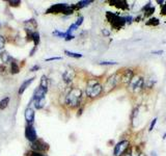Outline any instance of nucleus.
Segmentation results:
<instances>
[{"label": "nucleus", "mask_w": 166, "mask_h": 156, "mask_svg": "<svg viewBox=\"0 0 166 156\" xmlns=\"http://www.w3.org/2000/svg\"><path fill=\"white\" fill-rule=\"evenodd\" d=\"M82 100V91L78 87H72L65 96V104L71 108H76L79 106Z\"/></svg>", "instance_id": "obj_1"}, {"label": "nucleus", "mask_w": 166, "mask_h": 156, "mask_svg": "<svg viewBox=\"0 0 166 156\" xmlns=\"http://www.w3.org/2000/svg\"><path fill=\"white\" fill-rule=\"evenodd\" d=\"M74 8H76L75 5H68L65 3H58V4H54L51 7H49L47 10V14H58L62 13L64 15H71V14L74 13Z\"/></svg>", "instance_id": "obj_2"}, {"label": "nucleus", "mask_w": 166, "mask_h": 156, "mask_svg": "<svg viewBox=\"0 0 166 156\" xmlns=\"http://www.w3.org/2000/svg\"><path fill=\"white\" fill-rule=\"evenodd\" d=\"M85 92H86V95L89 98H97L102 94L103 86H102V84H100L97 80L93 79V80L88 81L86 91H85Z\"/></svg>", "instance_id": "obj_3"}, {"label": "nucleus", "mask_w": 166, "mask_h": 156, "mask_svg": "<svg viewBox=\"0 0 166 156\" xmlns=\"http://www.w3.org/2000/svg\"><path fill=\"white\" fill-rule=\"evenodd\" d=\"M106 17H107L111 26L115 28V29H121L126 23V18H122V17H119L118 15H115V14L107 13L106 14Z\"/></svg>", "instance_id": "obj_4"}, {"label": "nucleus", "mask_w": 166, "mask_h": 156, "mask_svg": "<svg viewBox=\"0 0 166 156\" xmlns=\"http://www.w3.org/2000/svg\"><path fill=\"white\" fill-rule=\"evenodd\" d=\"M144 80L141 76H134L132 81L129 84V90L132 93H139L140 91L143 89Z\"/></svg>", "instance_id": "obj_5"}, {"label": "nucleus", "mask_w": 166, "mask_h": 156, "mask_svg": "<svg viewBox=\"0 0 166 156\" xmlns=\"http://www.w3.org/2000/svg\"><path fill=\"white\" fill-rule=\"evenodd\" d=\"M130 148V143L129 141H122L116 146L114 147V156H122Z\"/></svg>", "instance_id": "obj_6"}, {"label": "nucleus", "mask_w": 166, "mask_h": 156, "mask_svg": "<svg viewBox=\"0 0 166 156\" xmlns=\"http://www.w3.org/2000/svg\"><path fill=\"white\" fill-rule=\"evenodd\" d=\"M31 149H32V151L39 152V153L46 152L49 150V145L42 140H36L33 143H31Z\"/></svg>", "instance_id": "obj_7"}, {"label": "nucleus", "mask_w": 166, "mask_h": 156, "mask_svg": "<svg viewBox=\"0 0 166 156\" xmlns=\"http://www.w3.org/2000/svg\"><path fill=\"white\" fill-rule=\"evenodd\" d=\"M25 137L27 138L30 143H33L34 141L38 140V134H36V131L34 129L33 125H27L25 127Z\"/></svg>", "instance_id": "obj_8"}, {"label": "nucleus", "mask_w": 166, "mask_h": 156, "mask_svg": "<svg viewBox=\"0 0 166 156\" xmlns=\"http://www.w3.org/2000/svg\"><path fill=\"white\" fill-rule=\"evenodd\" d=\"M133 77H134V72H133V70L128 69V70H126L124 73H122L121 79H122V83H125V84H130V82L132 81Z\"/></svg>", "instance_id": "obj_9"}, {"label": "nucleus", "mask_w": 166, "mask_h": 156, "mask_svg": "<svg viewBox=\"0 0 166 156\" xmlns=\"http://www.w3.org/2000/svg\"><path fill=\"white\" fill-rule=\"evenodd\" d=\"M24 116H25V120L27 122V125H32V123L34 122V116H35L34 109L31 108V107H27L25 109Z\"/></svg>", "instance_id": "obj_10"}, {"label": "nucleus", "mask_w": 166, "mask_h": 156, "mask_svg": "<svg viewBox=\"0 0 166 156\" xmlns=\"http://www.w3.org/2000/svg\"><path fill=\"white\" fill-rule=\"evenodd\" d=\"M118 80H119V77H118V74H117V73L111 75L110 77L107 79V82H106V87H108V90L113 89L114 86H116Z\"/></svg>", "instance_id": "obj_11"}, {"label": "nucleus", "mask_w": 166, "mask_h": 156, "mask_svg": "<svg viewBox=\"0 0 166 156\" xmlns=\"http://www.w3.org/2000/svg\"><path fill=\"white\" fill-rule=\"evenodd\" d=\"M48 90L44 89L42 86H39L38 89L34 91V94H33V101L35 100H39V99H44L46 94H47Z\"/></svg>", "instance_id": "obj_12"}, {"label": "nucleus", "mask_w": 166, "mask_h": 156, "mask_svg": "<svg viewBox=\"0 0 166 156\" xmlns=\"http://www.w3.org/2000/svg\"><path fill=\"white\" fill-rule=\"evenodd\" d=\"M74 76H75V73H74L72 70H67L64 71V73L62 74V79H64L65 83H71L74 79Z\"/></svg>", "instance_id": "obj_13"}, {"label": "nucleus", "mask_w": 166, "mask_h": 156, "mask_svg": "<svg viewBox=\"0 0 166 156\" xmlns=\"http://www.w3.org/2000/svg\"><path fill=\"white\" fill-rule=\"evenodd\" d=\"M33 80H34V78L32 77V78H29V79H27V80H25L24 82H23V83L21 84V86H20V89H19V92H18L19 95H22V94L25 92V90L30 86L31 82H32Z\"/></svg>", "instance_id": "obj_14"}, {"label": "nucleus", "mask_w": 166, "mask_h": 156, "mask_svg": "<svg viewBox=\"0 0 166 156\" xmlns=\"http://www.w3.org/2000/svg\"><path fill=\"white\" fill-rule=\"evenodd\" d=\"M0 55H1V59H2V61H3L4 64H8V62H11L14 61L13 57L10 55V53L6 52V51H4V52L1 53Z\"/></svg>", "instance_id": "obj_15"}, {"label": "nucleus", "mask_w": 166, "mask_h": 156, "mask_svg": "<svg viewBox=\"0 0 166 156\" xmlns=\"http://www.w3.org/2000/svg\"><path fill=\"white\" fill-rule=\"evenodd\" d=\"M45 103H46L45 98L44 99H39V100H35V101H34V107H35L36 109H42V108H44Z\"/></svg>", "instance_id": "obj_16"}, {"label": "nucleus", "mask_w": 166, "mask_h": 156, "mask_svg": "<svg viewBox=\"0 0 166 156\" xmlns=\"http://www.w3.org/2000/svg\"><path fill=\"white\" fill-rule=\"evenodd\" d=\"M10 97H5V98L2 99V100L0 101V109L3 110V109L6 108V107L8 106V103H10Z\"/></svg>", "instance_id": "obj_17"}, {"label": "nucleus", "mask_w": 166, "mask_h": 156, "mask_svg": "<svg viewBox=\"0 0 166 156\" xmlns=\"http://www.w3.org/2000/svg\"><path fill=\"white\" fill-rule=\"evenodd\" d=\"M48 86H49V80H48V78L46 77L45 75L42 76L41 78V83H39V86L44 87V89L48 90Z\"/></svg>", "instance_id": "obj_18"}, {"label": "nucleus", "mask_w": 166, "mask_h": 156, "mask_svg": "<svg viewBox=\"0 0 166 156\" xmlns=\"http://www.w3.org/2000/svg\"><path fill=\"white\" fill-rule=\"evenodd\" d=\"M10 72L13 73V74H17V73H19V67H18V65H17V62L15 61H13L10 62Z\"/></svg>", "instance_id": "obj_19"}, {"label": "nucleus", "mask_w": 166, "mask_h": 156, "mask_svg": "<svg viewBox=\"0 0 166 156\" xmlns=\"http://www.w3.org/2000/svg\"><path fill=\"white\" fill-rule=\"evenodd\" d=\"M32 41L34 42V47H36L39 44V33L38 31H34L32 36Z\"/></svg>", "instance_id": "obj_20"}, {"label": "nucleus", "mask_w": 166, "mask_h": 156, "mask_svg": "<svg viewBox=\"0 0 166 156\" xmlns=\"http://www.w3.org/2000/svg\"><path fill=\"white\" fill-rule=\"evenodd\" d=\"M64 53H65V54H67L68 56H70V57H74V58H80V57H82V54H80V53L71 52V51H68V50H64Z\"/></svg>", "instance_id": "obj_21"}, {"label": "nucleus", "mask_w": 166, "mask_h": 156, "mask_svg": "<svg viewBox=\"0 0 166 156\" xmlns=\"http://www.w3.org/2000/svg\"><path fill=\"white\" fill-rule=\"evenodd\" d=\"M90 3H93V1H90V0L89 1H79L75 6H76V8H82L84 6H87V5L90 4Z\"/></svg>", "instance_id": "obj_22"}, {"label": "nucleus", "mask_w": 166, "mask_h": 156, "mask_svg": "<svg viewBox=\"0 0 166 156\" xmlns=\"http://www.w3.org/2000/svg\"><path fill=\"white\" fill-rule=\"evenodd\" d=\"M53 35L59 36V38H64V39L67 38V32H61V31H58V30L53 31Z\"/></svg>", "instance_id": "obj_23"}, {"label": "nucleus", "mask_w": 166, "mask_h": 156, "mask_svg": "<svg viewBox=\"0 0 166 156\" xmlns=\"http://www.w3.org/2000/svg\"><path fill=\"white\" fill-rule=\"evenodd\" d=\"M20 3H21L20 0H10V1H8V4H10V6H19Z\"/></svg>", "instance_id": "obj_24"}, {"label": "nucleus", "mask_w": 166, "mask_h": 156, "mask_svg": "<svg viewBox=\"0 0 166 156\" xmlns=\"http://www.w3.org/2000/svg\"><path fill=\"white\" fill-rule=\"evenodd\" d=\"M100 65H102V66H115V65H117V62L116 61H101Z\"/></svg>", "instance_id": "obj_25"}, {"label": "nucleus", "mask_w": 166, "mask_h": 156, "mask_svg": "<svg viewBox=\"0 0 166 156\" xmlns=\"http://www.w3.org/2000/svg\"><path fill=\"white\" fill-rule=\"evenodd\" d=\"M27 156H45L44 154H42V153L39 152H35V151H30L27 153Z\"/></svg>", "instance_id": "obj_26"}, {"label": "nucleus", "mask_w": 166, "mask_h": 156, "mask_svg": "<svg viewBox=\"0 0 166 156\" xmlns=\"http://www.w3.org/2000/svg\"><path fill=\"white\" fill-rule=\"evenodd\" d=\"M4 45H5V39L2 36H0V49H2L4 47Z\"/></svg>", "instance_id": "obj_27"}, {"label": "nucleus", "mask_w": 166, "mask_h": 156, "mask_svg": "<svg viewBox=\"0 0 166 156\" xmlns=\"http://www.w3.org/2000/svg\"><path fill=\"white\" fill-rule=\"evenodd\" d=\"M156 123H157V118L154 119L153 122H151V125H150V131H151V130L154 129V127H155Z\"/></svg>", "instance_id": "obj_28"}, {"label": "nucleus", "mask_w": 166, "mask_h": 156, "mask_svg": "<svg viewBox=\"0 0 166 156\" xmlns=\"http://www.w3.org/2000/svg\"><path fill=\"white\" fill-rule=\"evenodd\" d=\"M82 22H83V17H79L78 20H77V22L75 23V24H76V26H77V27H79L80 25L82 24Z\"/></svg>", "instance_id": "obj_29"}, {"label": "nucleus", "mask_w": 166, "mask_h": 156, "mask_svg": "<svg viewBox=\"0 0 166 156\" xmlns=\"http://www.w3.org/2000/svg\"><path fill=\"white\" fill-rule=\"evenodd\" d=\"M59 59H61V57H50V58H47V59H46V61H59Z\"/></svg>", "instance_id": "obj_30"}, {"label": "nucleus", "mask_w": 166, "mask_h": 156, "mask_svg": "<svg viewBox=\"0 0 166 156\" xmlns=\"http://www.w3.org/2000/svg\"><path fill=\"white\" fill-rule=\"evenodd\" d=\"M102 33H103V35H104L105 36H110V32H109V31H108L107 29H103V30H102Z\"/></svg>", "instance_id": "obj_31"}, {"label": "nucleus", "mask_w": 166, "mask_h": 156, "mask_svg": "<svg viewBox=\"0 0 166 156\" xmlns=\"http://www.w3.org/2000/svg\"><path fill=\"white\" fill-rule=\"evenodd\" d=\"M74 38H75V36H74L73 35H71V36H67V38H65L64 40H65V41H70V40H72Z\"/></svg>", "instance_id": "obj_32"}, {"label": "nucleus", "mask_w": 166, "mask_h": 156, "mask_svg": "<svg viewBox=\"0 0 166 156\" xmlns=\"http://www.w3.org/2000/svg\"><path fill=\"white\" fill-rule=\"evenodd\" d=\"M39 66H34V67L31 68L30 71H31V72H33V71H36V70H39Z\"/></svg>", "instance_id": "obj_33"}, {"label": "nucleus", "mask_w": 166, "mask_h": 156, "mask_svg": "<svg viewBox=\"0 0 166 156\" xmlns=\"http://www.w3.org/2000/svg\"><path fill=\"white\" fill-rule=\"evenodd\" d=\"M162 14H163V15H165V14H166V2H165V4L163 5V7H162Z\"/></svg>", "instance_id": "obj_34"}, {"label": "nucleus", "mask_w": 166, "mask_h": 156, "mask_svg": "<svg viewBox=\"0 0 166 156\" xmlns=\"http://www.w3.org/2000/svg\"><path fill=\"white\" fill-rule=\"evenodd\" d=\"M154 54H162L163 53V50H160V51H154Z\"/></svg>", "instance_id": "obj_35"}, {"label": "nucleus", "mask_w": 166, "mask_h": 156, "mask_svg": "<svg viewBox=\"0 0 166 156\" xmlns=\"http://www.w3.org/2000/svg\"><path fill=\"white\" fill-rule=\"evenodd\" d=\"M151 156H157V154L155 152H153V153H151Z\"/></svg>", "instance_id": "obj_36"}, {"label": "nucleus", "mask_w": 166, "mask_h": 156, "mask_svg": "<svg viewBox=\"0 0 166 156\" xmlns=\"http://www.w3.org/2000/svg\"><path fill=\"white\" fill-rule=\"evenodd\" d=\"M166 137V133H165V134H164V137H163V138H165Z\"/></svg>", "instance_id": "obj_37"}]
</instances>
